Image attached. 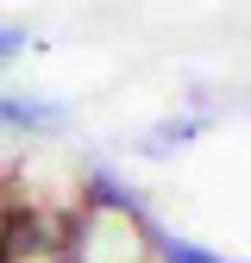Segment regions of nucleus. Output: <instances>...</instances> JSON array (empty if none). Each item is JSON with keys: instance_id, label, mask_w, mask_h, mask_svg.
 <instances>
[{"instance_id": "1", "label": "nucleus", "mask_w": 251, "mask_h": 263, "mask_svg": "<svg viewBox=\"0 0 251 263\" xmlns=\"http://www.w3.org/2000/svg\"><path fill=\"white\" fill-rule=\"evenodd\" d=\"M0 263H76V251H69V213L7 207L0 213Z\"/></svg>"}, {"instance_id": "2", "label": "nucleus", "mask_w": 251, "mask_h": 263, "mask_svg": "<svg viewBox=\"0 0 251 263\" xmlns=\"http://www.w3.org/2000/svg\"><path fill=\"white\" fill-rule=\"evenodd\" d=\"M69 107L57 101H31V94H0V132H63Z\"/></svg>"}, {"instance_id": "3", "label": "nucleus", "mask_w": 251, "mask_h": 263, "mask_svg": "<svg viewBox=\"0 0 251 263\" xmlns=\"http://www.w3.org/2000/svg\"><path fill=\"white\" fill-rule=\"evenodd\" d=\"M151 263H226V257H213V251L188 245V238H170V232H157V245H151Z\"/></svg>"}, {"instance_id": "4", "label": "nucleus", "mask_w": 251, "mask_h": 263, "mask_svg": "<svg viewBox=\"0 0 251 263\" xmlns=\"http://www.w3.org/2000/svg\"><path fill=\"white\" fill-rule=\"evenodd\" d=\"M195 132H201V119H164V125L151 132V151H170V144H188Z\"/></svg>"}, {"instance_id": "5", "label": "nucleus", "mask_w": 251, "mask_h": 263, "mask_svg": "<svg viewBox=\"0 0 251 263\" xmlns=\"http://www.w3.org/2000/svg\"><path fill=\"white\" fill-rule=\"evenodd\" d=\"M19 50H25V31H19V25H0V69H7Z\"/></svg>"}]
</instances>
